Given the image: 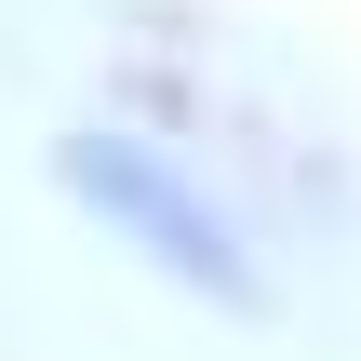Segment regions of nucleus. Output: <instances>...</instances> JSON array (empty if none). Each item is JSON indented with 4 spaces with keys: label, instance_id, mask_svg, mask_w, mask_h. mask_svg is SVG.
<instances>
[{
    "label": "nucleus",
    "instance_id": "nucleus-1",
    "mask_svg": "<svg viewBox=\"0 0 361 361\" xmlns=\"http://www.w3.org/2000/svg\"><path fill=\"white\" fill-rule=\"evenodd\" d=\"M54 174H67V201H80L121 255H147L174 295H214V308H241V322L268 308V268L241 255V228L214 214V188H201L174 147H147V134H107V121H94V134H67V147H54Z\"/></svg>",
    "mask_w": 361,
    "mask_h": 361
}]
</instances>
